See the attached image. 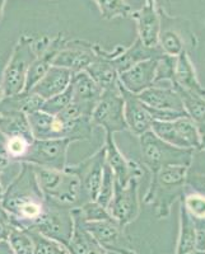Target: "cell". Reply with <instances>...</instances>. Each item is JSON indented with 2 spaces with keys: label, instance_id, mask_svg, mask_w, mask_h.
Listing matches in <instances>:
<instances>
[{
  "label": "cell",
  "instance_id": "6da1fadb",
  "mask_svg": "<svg viewBox=\"0 0 205 254\" xmlns=\"http://www.w3.org/2000/svg\"><path fill=\"white\" fill-rule=\"evenodd\" d=\"M18 176L4 190L0 203L8 214L10 224L20 230H32L46 212L47 205L38 186L35 168L22 163Z\"/></svg>",
  "mask_w": 205,
  "mask_h": 254
},
{
  "label": "cell",
  "instance_id": "f546056e",
  "mask_svg": "<svg viewBox=\"0 0 205 254\" xmlns=\"http://www.w3.org/2000/svg\"><path fill=\"white\" fill-rule=\"evenodd\" d=\"M35 247V254H70L67 247L35 230H27Z\"/></svg>",
  "mask_w": 205,
  "mask_h": 254
},
{
  "label": "cell",
  "instance_id": "ba28073f",
  "mask_svg": "<svg viewBox=\"0 0 205 254\" xmlns=\"http://www.w3.org/2000/svg\"><path fill=\"white\" fill-rule=\"evenodd\" d=\"M124 98L120 89L103 90L99 103L96 104L91 116L93 126L103 127L106 133L122 132L127 130V125L124 115Z\"/></svg>",
  "mask_w": 205,
  "mask_h": 254
},
{
  "label": "cell",
  "instance_id": "7402d4cb",
  "mask_svg": "<svg viewBox=\"0 0 205 254\" xmlns=\"http://www.w3.org/2000/svg\"><path fill=\"white\" fill-rule=\"evenodd\" d=\"M72 75L73 72L70 70L52 65L29 92L40 95L41 98L46 101L67 89L72 80Z\"/></svg>",
  "mask_w": 205,
  "mask_h": 254
},
{
  "label": "cell",
  "instance_id": "ab89813d",
  "mask_svg": "<svg viewBox=\"0 0 205 254\" xmlns=\"http://www.w3.org/2000/svg\"><path fill=\"white\" fill-rule=\"evenodd\" d=\"M0 254H14L8 240H0Z\"/></svg>",
  "mask_w": 205,
  "mask_h": 254
},
{
  "label": "cell",
  "instance_id": "e575fe53",
  "mask_svg": "<svg viewBox=\"0 0 205 254\" xmlns=\"http://www.w3.org/2000/svg\"><path fill=\"white\" fill-rule=\"evenodd\" d=\"M81 216L84 222H93V221H101V220L111 219L108 211L106 207L100 205L96 201H90V202L84 203L81 208H79Z\"/></svg>",
  "mask_w": 205,
  "mask_h": 254
},
{
  "label": "cell",
  "instance_id": "3957f363",
  "mask_svg": "<svg viewBox=\"0 0 205 254\" xmlns=\"http://www.w3.org/2000/svg\"><path fill=\"white\" fill-rule=\"evenodd\" d=\"M50 41L51 38L47 36L41 38L27 35L20 36L1 75L0 85L4 97H12L23 92L27 74L32 63L36 60L38 54L47 49Z\"/></svg>",
  "mask_w": 205,
  "mask_h": 254
},
{
  "label": "cell",
  "instance_id": "d6986e66",
  "mask_svg": "<svg viewBox=\"0 0 205 254\" xmlns=\"http://www.w3.org/2000/svg\"><path fill=\"white\" fill-rule=\"evenodd\" d=\"M130 17L136 20L140 42L147 47L158 46L161 19L157 12L156 0H145L143 8L136 12H131Z\"/></svg>",
  "mask_w": 205,
  "mask_h": 254
},
{
  "label": "cell",
  "instance_id": "52a82bcc",
  "mask_svg": "<svg viewBox=\"0 0 205 254\" xmlns=\"http://www.w3.org/2000/svg\"><path fill=\"white\" fill-rule=\"evenodd\" d=\"M150 130L159 139L180 149H200L204 145L199 127L189 116L172 121H153Z\"/></svg>",
  "mask_w": 205,
  "mask_h": 254
},
{
  "label": "cell",
  "instance_id": "8d00e7d4",
  "mask_svg": "<svg viewBox=\"0 0 205 254\" xmlns=\"http://www.w3.org/2000/svg\"><path fill=\"white\" fill-rule=\"evenodd\" d=\"M12 226L13 225L10 224L8 214L0 203V240H8L9 231H10Z\"/></svg>",
  "mask_w": 205,
  "mask_h": 254
},
{
  "label": "cell",
  "instance_id": "f35d334b",
  "mask_svg": "<svg viewBox=\"0 0 205 254\" xmlns=\"http://www.w3.org/2000/svg\"><path fill=\"white\" fill-rule=\"evenodd\" d=\"M84 254H110V253H108L106 249L102 248L99 243L93 239L92 235L90 234V238H88V243H87V249H86V253Z\"/></svg>",
  "mask_w": 205,
  "mask_h": 254
},
{
  "label": "cell",
  "instance_id": "4dcf8cb0",
  "mask_svg": "<svg viewBox=\"0 0 205 254\" xmlns=\"http://www.w3.org/2000/svg\"><path fill=\"white\" fill-rule=\"evenodd\" d=\"M99 5L102 18L104 19H113L116 17L127 18L131 14V6L125 0H95Z\"/></svg>",
  "mask_w": 205,
  "mask_h": 254
},
{
  "label": "cell",
  "instance_id": "e0dca14e",
  "mask_svg": "<svg viewBox=\"0 0 205 254\" xmlns=\"http://www.w3.org/2000/svg\"><path fill=\"white\" fill-rule=\"evenodd\" d=\"M118 89L124 98V115L127 130H130L131 133L138 137L147 131H150L154 120L148 110L147 104L143 103L136 94L124 89L120 84H118Z\"/></svg>",
  "mask_w": 205,
  "mask_h": 254
},
{
  "label": "cell",
  "instance_id": "83f0119b",
  "mask_svg": "<svg viewBox=\"0 0 205 254\" xmlns=\"http://www.w3.org/2000/svg\"><path fill=\"white\" fill-rule=\"evenodd\" d=\"M184 103V110L195 124L205 125V98L200 95L191 94L179 87H174Z\"/></svg>",
  "mask_w": 205,
  "mask_h": 254
},
{
  "label": "cell",
  "instance_id": "603a6c76",
  "mask_svg": "<svg viewBox=\"0 0 205 254\" xmlns=\"http://www.w3.org/2000/svg\"><path fill=\"white\" fill-rule=\"evenodd\" d=\"M165 56L161 47H147L140 42V40H136L129 49H124V51L120 55L116 56L111 60V64L116 69V71L120 72L130 69L131 66L136 65L138 63H142L149 59H162Z\"/></svg>",
  "mask_w": 205,
  "mask_h": 254
},
{
  "label": "cell",
  "instance_id": "2e32d148",
  "mask_svg": "<svg viewBox=\"0 0 205 254\" xmlns=\"http://www.w3.org/2000/svg\"><path fill=\"white\" fill-rule=\"evenodd\" d=\"M104 163H106V149L102 146L92 156L79 164L70 167L81 178L82 187L90 201H96L99 196Z\"/></svg>",
  "mask_w": 205,
  "mask_h": 254
},
{
  "label": "cell",
  "instance_id": "8992f818",
  "mask_svg": "<svg viewBox=\"0 0 205 254\" xmlns=\"http://www.w3.org/2000/svg\"><path fill=\"white\" fill-rule=\"evenodd\" d=\"M142 162L150 173L154 174L168 165H185L190 167L194 156L191 149H180L161 140L153 131H147L139 136Z\"/></svg>",
  "mask_w": 205,
  "mask_h": 254
},
{
  "label": "cell",
  "instance_id": "8fae6325",
  "mask_svg": "<svg viewBox=\"0 0 205 254\" xmlns=\"http://www.w3.org/2000/svg\"><path fill=\"white\" fill-rule=\"evenodd\" d=\"M140 179H131L127 186L121 187L115 181L112 198L107 206V211L110 216L117 224L125 228L138 217L139 211V196L138 185Z\"/></svg>",
  "mask_w": 205,
  "mask_h": 254
},
{
  "label": "cell",
  "instance_id": "277c9868",
  "mask_svg": "<svg viewBox=\"0 0 205 254\" xmlns=\"http://www.w3.org/2000/svg\"><path fill=\"white\" fill-rule=\"evenodd\" d=\"M189 167L168 165L152 174V182L144 197L147 205L156 208L157 216L165 219L177 199L184 198Z\"/></svg>",
  "mask_w": 205,
  "mask_h": 254
},
{
  "label": "cell",
  "instance_id": "d6a6232c",
  "mask_svg": "<svg viewBox=\"0 0 205 254\" xmlns=\"http://www.w3.org/2000/svg\"><path fill=\"white\" fill-rule=\"evenodd\" d=\"M113 190H115V176H113L112 169L110 168V165L107 164V163H104L101 186H100L99 196H97L96 202H99L100 205H102L103 207L107 208L111 198H112Z\"/></svg>",
  "mask_w": 205,
  "mask_h": 254
},
{
  "label": "cell",
  "instance_id": "30bf717a",
  "mask_svg": "<svg viewBox=\"0 0 205 254\" xmlns=\"http://www.w3.org/2000/svg\"><path fill=\"white\" fill-rule=\"evenodd\" d=\"M84 228L108 253L135 254L130 240L125 234L124 228L112 217L101 221L84 222Z\"/></svg>",
  "mask_w": 205,
  "mask_h": 254
},
{
  "label": "cell",
  "instance_id": "4316f807",
  "mask_svg": "<svg viewBox=\"0 0 205 254\" xmlns=\"http://www.w3.org/2000/svg\"><path fill=\"white\" fill-rule=\"evenodd\" d=\"M195 240H197L195 224L186 211L184 203L181 202V234H180L176 254H190L195 248Z\"/></svg>",
  "mask_w": 205,
  "mask_h": 254
},
{
  "label": "cell",
  "instance_id": "ee69618b",
  "mask_svg": "<svg viewBox=\"0 0 205 254\" xmlns=\"http://www.w3.org/2000/svg\"><path fill=\"white\" fill-rule=\"evenodd\" d=\"M190 254H205V252L204 251H199V252H197V253H193V252H191Z\"/></svg>",
  "mask_w": 205,
  "mask_h": 254
},
{
  "label": "cell",
  "instance_id": "9c48e42d",
  "mask_svg": "<svg viewBox=\"0 0 205 254\" xmlns=\"http://www.w3.org/2000/svg\"><path fill=\"white\" fill-rule=\"evenodd\" d=\"M72 141L68 139L33 140L22 163L35 167L64 171L67 167L68 149ZM20 163V164H22Z\"/></svg>",
  "mask_w": 205,
  "mask_h": 254
},
{
  "label": "cell",
  "instance_id": "5bb4252c",
  "mask_svg": "<svg viewBox=\"0 0 205 254\" xmlns=\"http://www.w3.org/2000/svg\"><path fill=\"white\" fill-rule=\"evenodd\" d=\"M104 149H106V163L110 165L115 176V181L121 187L127 186L131 179H142V177L144 176L143 167L135 160L126 159L122 155L121 151L118 150L112 133H106Z\"/></svg>",
  "mask_w": 205,
  "mask_h": 254
},
{
  "label": "cell",
  "instance_id": "484cf974",
  "mask_svg": "<svg viewBox=\"0 0 205 254\" xmlns=\"http://www.w3.org/2000/svg\"><path fill=\"white\" fill-rule=\"evenodd\" d=\"M84 71L95 80L102 92L118 87V72L108 59L97 58Z\"/></svg>",
  "mask_w": 205,
  "mask_h": 254
},
{
  "label": "cell",
  "instance_id": "cb8c5ba5",
  "mask_svg": "<svg viewBox=\"0 0 205 254\" xmlns=\"http://www.w3.org/2000/svg\"><path fill=\"white\" fill-rule=\"evenodd\" d=\"M172 87H179L191 94L200 95L205 98V89L202 87L197 72L193 66V63L189 59L188 51H182L176 58L175 66V81Z\"/></svg>",
  "mask_w": 205,
  "mask_h": 254
},
{
  "label": "cell",
  "instance_id": "1f68e13d",
  "mask_svg": "<svg viewBox=\"0 0 205 254\" xmlns=\"http://www.w3.org/2000/svg\"><path fill=\"white\" fill-rule=\"evenodd\" d=\"M8 243L14 254H35V247L26 230L12 226L9 231Z\"/></svg>",
  "mask_w": 205,
  "mask_h": 254
},
{
  "label": "cell",
  "instance_id": "b9f144b4",
  "mask_svg": "<svg viewBox=\"0 0 205 254\" xmlns=\"http://www.w3.org/2000/svg\"><path fill=\"white\" fill-rule=\"evenodd\" d=\"M3 98H4V93H3V89H1V85H0V103H1Z\"/></svg>",
  "mask_w": 205,
  "mask_h": 254
},
{
  "label": "cell",
  "instance_id": "7a4b0ae2",
  "mask_svg": "<svg viewBox=\"0 0 205 254\" xmlns=\"http://www.w3.org/2000/svg\"><path fill=\"white\" fill-rule=\"evenodd\" d=\"M38 186L44 193L46 202L67 210L81 208L90 202L87 194L82 187L81 178L70 167L64 171H55L47 168L35 167Z\"/></svg>",
  "mask_w": 205,
  "mask_h": 254
},
{
  "label": "cell",
  "instance_id": "7bdbcfd3",
  "mask_svg": "<svg viewBox=\"0 0 205 254\" xmlns=\"http://www.w3.org/2000/svg\"><path fill=\"white\" fill-rule=\"evenodd\" d=\"M3 193H4V188L3 186H1V183H0V199H1V197H3Z\"/></svg>",
  "mask_w": 205,
  "mask_h": 254
},
{
  "label": "cell",
  "instance_id": "60d3db41",
  "mask_svg": "<svg viewBox=\"0 0 205 254\" xmlns=\"http://www.w3.org/2000/svg\"><path fill=\"white\" fill-rule=\"evenodd\" d=\"M6 0H0V20L3 18V13H4V5H5Z\"/></svg>",
  "mask_w": 205,
  "mask_h": 254
},
{
  "label": "cell",
  "instance_id": "d590c367",
  "mask_svg": "<svg viewBox=\"0 0 205 254\" xmlns=\"http://www.w3.org/2000/svg\"><path fill=\"white\" fill-rule=\"evenodd\" d=\"M181 202L185 206L186 211L189 212L194 220L205 219V196L200 193H191L184 197Z\"/></svg>",
  "mask_w": 205,
  "mask_h": 254
},
{
  "label": "cell",
  "instance_id": "44dd1931",
  "mask_svg": "<svg viewBox=\"0 0 205 254\" xmlns=\"http://www.w3.org/2000/svg\"><path fill=\"white\" fill-rule=\"evenodd\" d=\"M67 42V38L63 33H59L55 38L50 41V45L44 52L38 54L36 60L32 63L31 67L28 70L26 78V85H24L23 92H29L32 88L35 87V84L40 80L42 76L49 71L50 67L52 66V63L55 60L58 52L60 51L64 44Z\"/></svg>",
  "mask_w": 205,
  "mask_h": 254
},
{
  "label": "cell",
  "instance_id": "f1b7e54d",
  "mask_svg": "<svg viewBox=\"0 0 205 254\" xmlns=\"http://www.w3.org/2000/svg\"><path fill=\"white\" fill-rule=\"evenodd\" d=\"M158 44L163 54L172 58H177L182 51H186L185 41L182 38L181 32L174 28H165L159 31Z\"/></svg>",
  "mask_w": 205,
  "mask_h": 254
},
{
  "label": "cell",
  "instance_id": "ffe728a7",
  "mask_svg": "<svg viewBox=\"0 0 205 254\" xmlns=\"http://www.w3.org/2000/svg\"><path fill=\"white\" fill-rule=\"evenodd\" d=\"M136 95L143 103L152 108H156V110L186 113L184 110L182 99L180 98V95L177 94V92L171 84H168L166 87L153 84L152 87L143 90L140 94Z\"/></svg>",
  "mask_w": 205,
  "mask_h": 254
},
{
  "label": "cell",
  "instance_id": "836d02e7",
  "mask_svg": "<svg viewBox=\"0 0 205 254\" xmlns=\"http://www.w3.org/2000/svg\"><path fill=\"white\" fill-rule=\"evenodd\" d=\"M72 103V87L67 88V89L64 90L63 93L60 94L55 95V97H52V98L46 99L42 104V108L41 111L47 115H52V116H58L61 111H64L65 108Z\"/></svg>",
  "mask_w": 205,
  "mask_h": 254
},
{
  "label": "cell",
  "instance_id": "4fadbf2b",
  "mask_svg": "<svg viewBox=\"0 0 205 254\" xmlns=\"http://www.w3.org/2000/svg\"><path fill=\"white\" fill-rule=\"evenodd\" d=\"M96 46L97 44L86 40H67L52 65L70 70L73 74L84 71L99 58L96 54Z\"/></svg>",
  "mask_w": 205,
  "mask_h": 254
},
{
  "label": "cell",
  "instance_id": "d4e9b609",
  "mask_svg": "<svg viewBox=\"0 0 205 254\" xmlns=\"http://www.w3.org/2000/svg\"><path fill=\"white\" fill-rule=\"evenodd\" d=\"M0 132L10 139L35 140L32 135L27 115L19 111H8L0 113Z\"/></svg>",
  "mask_w": 205,
  "mask_h": 254
},
{
  "label": "cell",
  "instance_id": "9a60e30c",
  "mask_svg": "<svg viewBox=\"0 0 205 254\" xmlns=\"http://www.w3.org/2000/svg\"><path fill=\"white\" fill-rule=\"evenodd\" d=\"M70 87L72 103L78 108L82 116L91 119L96 104L99 103L101 98L102 89L86 71L74 72L70 80Z\"/></svg>",
  "mask_w": 205,
  "mask_h": 254
},
{
  "label": "cell",
  "instance_id": "5b68a950",
  "mask_svg": "<svg viewBox=\"0 0 205 254\" xmlns=\"http://www.w3.org/2000/svg\"><path fill=\"white\" fill-rule=\"evenodd\" d=\"M32 135L36 140L68 139L74 141L92 140L93 125L90 117H79L65 121L59 116L47 115L42 111L27 115Z\"/></svg>",
  "mask_w": 205,
  "mask_h": 254
},
{
  "label": "cell",
  "instance_id": "ac0fdd59",
  "mask_svg": "<svg viewBox=\"0 0 205 254\" xmlns=\"http://www.w3.org/2000/svg\"><path fill=\"white\" fill-rule=\"evenodd\" d=\"M159 59H149L118 74V84L127 92L140 94L154 84Z\"/></svg>",
  "mask_w": 205,
  "mask_h": 254
},
{
  "label": "cell",
  "instance_id": "7c38bea8",
  "mask_svg": "<svg viewBox=\"0 0 205 254\" xmlns=\"http://www.w3.org/2000/svg\"><path fill=\"white\" fill-rule=\"evenodd\" d=\"M47 205L49 207L45 215L41 217L37 225L32 230L37 231L50 239L56 240L68 248L72 239L73 230H74V219H73L72 211L50 205V203Z\"/></svg>",
  "mask_w": 205,
  "mask_h": 254
},
{
  "label": "cell",
  "instance_id": "74e56055",
  "mask_svg": "<svg viewBox=\"0 0 205 254\" xmlns=\"http://www.w3.org/2000/svg\"><path fill=\"white\" fill-rule=\"evenodd\" d=\"M10 164L8 151H6V139L3 133L0 132V174L5 171Z\"/></svg>",
  "mask_w": 205,
  "mask_h": 254
}]
</instances>
